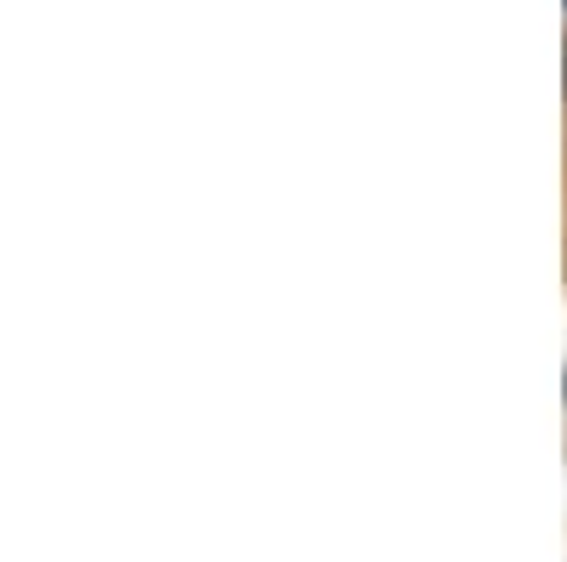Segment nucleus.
Wrapping results in <instances>:
<instances>
[{
  "mask_svg": "<svg viewBox=\"0 0 567 562\" xmlns=\"http://www.w3.org/2000/svg\"><path fill=\"white\" fill-rule=\"evenodd\" d=\"M561 85H567V69H561Z\"/></svg>",
  "mask_w": 567,
  "mask_h": 562,
  "instance_id": "f257e3e1",
  "label": "nucleus"
}]
</instances>
